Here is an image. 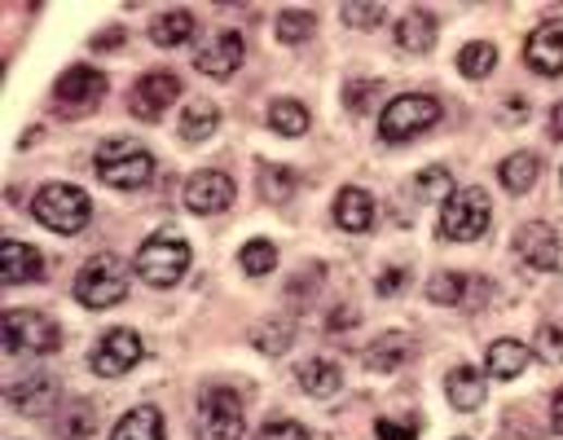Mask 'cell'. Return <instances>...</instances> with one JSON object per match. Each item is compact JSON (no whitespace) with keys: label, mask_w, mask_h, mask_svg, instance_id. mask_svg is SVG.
<instances>
[{"label":"cell","mask_w":563,"mask_h":440,"mask_svg":"<svg viewBox=\"0 0 563 440\" xmlns=\"http://www.w3.org/2000/svg\"><path fill=\"white\" fill-rule=\"evenodd\" d=\"M133 269L142 273V282L150 286H176L189 269V243L176 239V234H150L142 247H137V260Z\"/></svg>","instance_id":"obj_6"},{"label":"cell","mask_w":563,"mask_h":440,"mask_svg":"<svg viewBox=\"0 0 563 440\" xmlns=\"http://www.w3.org/2000/svg\"><path fill=\"white\" fill-rule=\"evenodd\" d=\"M5 396H10V405H19L23 414H45V410L58 401V383H53L49 375H32V379H23V383H10Z\"/></svg>","instance_id":"obj_21"},{"label":"cell","mask_w":563,"mask_h":440,"mask_svg":"<svg viewBox=\"0 0 563 440\" xmlns=\"http://www.w3.org/2000/svg\"><path fill=\"white\" fill-rule=\"evenodd\" d=\"M216 124H220V110H216L211 101H189V106L181 110V120H176V133H181L185 142H207V137L216 133Z\"/></svg>","instance_id":"obj_24"},{"label":"cell","mask_w":563,"mask_h":440,"mask_svg":"<svg viewBox=\"0 0 563 440\" xmlns=\"http://www.w3.org/2000/svg\"><path fill=\"white\" fill-rule=\"evenodd\" d=\"M194 36V14L189 10H168V14H159L155 23H150V40L159 45V49H176V45H185Z\"/></svg>","instance_id":"obj_25"},{"label":"cell","mask_w":563,"mask_h":440,"mask_svg":"<svg viewBox=\"0 0 563 440\" xmlns=\"http://www.w3.org/2000/svg\"><path fill=\"white\" fill-rule=\"evenodd\" d=\"M515 256H519L528 269L550 273V269H559V234L546 225V220H533V225H524V230L515 234Z\"/></svg>","instance_id":"obj_14"},{"label":"cell","mask_w":563,"mask_h":440,"mask_svg":"<svg viewBox=\"0 0 563 440\" xmlns=\"http://www.w3.org/2000/svg\"><path fill=\"white\" fill-rule=\"evenodd\" d=\"M260 190H265V198L282 203V198H291L295 176H291V172H282V168H273V163H265V168H260Z\"/></svg>","instance_id":"obj_34"},{"label":"cell","mask_w":563,"mask_h":440,"mask_svg":"<svg viewBox=\"0 0 563 440\" xmlns=\"http://www.w3.org/2000/svg\"><path fill=\"white\" fill-rule=\"evenodd\" d=\"M313 32H317V14H308V10H282L278 14V40L282 45H304Z\"/></svg>","instance_id":"obj_30"},{"label":"cell","mask_w":563,"mask_h":440,"mask_svg":"<svg viewBox=\"0 0 563 440\" xmlns=\"http://www.w3.org/2000/svg\"><path fill=\"white\" fill-rule=\"evenodd\" d=\"M431 124H440V101L431 93H401L383 106V115H379V137L401 146L418 133H427Z\"/></svg>","instance_id":"obj_4"},{"label":"cell","mask_w":563,"mask_h":440,"mask_svg":"<svg viewBox=\"0 0 563 440\" xmlns=\"http://www.w3.org/2000/svg\"><path fill=\"white\" fill-rule=\"evenodd\" d=\"M308 124H313L308 110H304L299 101H291V97H278V101L269 106V129L282 133V137H304Z\"/></svg>","instance_id":"obj_27"},{"label":"cell","mask_w":563,"mask_h":440,"mask_svg":"<svg viewBox=\"0 0 563 440\" xmlns=\"http://www.w3.org/2000/svg\"><path fill=\"white\" fill-rule=\"evenodd\" d=\"M379 440H418V414H405V418H379L375 423Z\"/></svg>","instance_id":"obj_36"},{"label":"cell","mask_w":563,"mask_h":440,"mask_svg":"<svg viewBox=\"0 0 563 440\" xmlns=\"http://www.w3.org/2000/svg\"><path fill=\"white\" fill-rule=\"evenodd\" d=\"M340 14H344V23H348V27H362V32H366V27H379V23L388 19V10H383V5H344Z\"/></svg>","instance_id":"obj_37"},{"label":"cell","mask_w":563,"mask_h":440,"mask_svg":"<svg viewBox=\"0 0 563 440\" xmlns=\"http://www.w3.org/2000/svg\"><path fill=\"white\" fill-rule=\"evenodd\" d=\"M110 440H163V414L155 405H137L110 427Z\"/></svg>","instance_id":"obj_22"},{"label":"cell","mask_w":563,"mask_h":440,"mask_svg":"<svg viewBox=\"0 0 563 440\" xmlns=\"http://www.w3.org/2000/svg\"><path fill=\"white\" fill-rule=\"evenodd\" d=\"M0 344H5V353H53L62 344V335L49 317L27 313V308H10L0 317Z\"/></svg>","instance_id":"obj_7"},{"label":"cell","mask_w":563,"mask_h":440,"mask_svg":"<svg viewBox=\"0 0 563 440\" xmlns=\"http://www.w3.org/2000/svg\"><path fill=\"white\" fill-rule=\"evenodd\" d=\"M198 423H203V436H207V440H243V427H247L243 396H238L234 388H211V392H203V401H198Z\"/></svg>","instance_id":"obj_8"},{"label":"cell","mask_w":563,"mask_h":440,"mask_svg":"<svg viewBox=\"0 0 563 440\" xmlns=\"http://www.w3.org/2000/svg\"><path fill=\"white\" fill-rule=\"evenodd\" d=\"M463 295H467V278L454 273V269H444L427 282V300H436V304H458Z\"/></svg>","instance_id":"obj_31"},{"label":"cell","mask_w":563,"mask_h":440,"mask_svg":"<svg viewBox=\"0 0 563 440\" xmlns=\"http://www.w3.org/2000/svg\"><path fill=\"white\" fill-rule=\"evenodd\" d=\"M45 273V256L19 239H10L0 247V282L5 286H23V282H36Z\"/></svg>","instance_id":"obj_16"},{"label":"cell","mask_w":563,"mask_h":440,"mask_svg":"<svg viewBox=\"0 0 563 440\" xmlns=\"http://www.w3.org/2000/svg\"><path fill=\"white\" fill-rule=\"evenodd\" d=\"M234 181L224 176V172H194L189 181H185V207L189 211H198V216H216V211H224L234 203Z\"/></svg>","instance_id":"obj_12"},{"label":"cell","mask_w":563,"mask_h":440,"mask_svg":"<svg viewBox=\"0 0 563 440\" xmlns=\"http://www.w3.org/2000/svg\"><path fill=\"white\" fill-rule=\"evenodd\" d=\"M115 45H124V32H120V27H110V32H97V36H93V49H115Z\"/></svg>","instance_id":"obj_42"},{"label":"cell","mask_w":563,"mask_h":440,"mask_svg":"<svg viewBox=\"0 0 563 440\" xmlns=\"http://www.w3.org/2000/svg\"><path fill=\"white\" fill-rule=\"evenodd\" d=\"M334 225L348 230V234H366L375 225V198L357 185L340 190V198H334Z\"/></svg>","instance_id":"obj_17"},{"label":"cell","mask_w":563,"mask_h":440,"mask_svg":"<svg viewBox=\"0 0 563 440\" xmlns=\"http://www.w3.org/2000/svg\"><path fill=\"white\" fill-rule=\"evenodd\" d=\"M493 66H498V49H493L489 40H472V45H463V53H458V71H463V75L485 80Z\"/></svg>","instance_id":"obj_29"},{"label":"cell","mask_w":563,"mask_h":440,"mask_svg":"<svg viewBox=\"0 0 563 440\" xmlns=\"http://www.w3.org/2000/svg\"><path fill=\"white\" fill-rule=\"evenodd\" d=\"M238 265H243L252 278H265V273H273V269H278V247H273V243H265V239H260V243H247V247H243V256H238Z\"/></svg>","instance_id":"obj_32"},{"label":"cell","mask_w":563,"mask_h":440,"mask_svg":"<svg viewBox=\"0 0 563 440\" xmlns=\"http://www.w3.org/2000/svg\"><path fill=\"white\" fill-rule=\"evenodd\" d=\"M299 388L308 396H334L344 388V370L334 366V362H304L299 366Z\"/></svg>","instance_id":"obj_26"},{"label":"cell","mask_w":563,"mask_h":440,"mask_svg":"<svg viewBox=\"0 0 563 440\" xmlns=\"http://www.w3.org/2000/svg\"><path fill=\"white\" fill-rule=\"evenodd\" d=\"M375 93H379V84H375V80H362V84H348V88H344V106L353 110V115H362V110L370 106V97H375Z\"/></svg>","instance_id":"obj_40"},{"label":"cell","mask_w":563,"mask_h":440,"mask_svg":"<svg viewBox=\"0 0 563 440\" xmlns=\"http://www.w3.org/2000/svg\"><path fill=\"white\" fill-rule=\"evenodd\" d=\"M550 427L563 436V388L554 392V405H550Z\"/></svg>","instance_id":"obj_43"},{"label":"cell","mask_w":563,"mask_h":440,"mask_svg":"<svg viewBox=\"0 0 563 440\" xmlns=\"http://www.w3.org/2000/svg\"><path fill=\"white\" fill-rule=\"evenodd\" d=\"M32 216L40 220L45 230L75 239V234H84V225H88L93 203H88V194H84L79 185L49 181V185H40V190H36V198H32Z\"/></svg>","instance_id":"obj_1"},{"label":"cell","mask_w":563,"mask_h":440,"mask_svg":"<svg viewBox=\"0 0 563 440\" xmlns=\"http://www.w3.org/2000/svg\"><path fill=\"white\" fill-rule=\"evenodd\" d=\"M142 357H146V344H142L137 330L115 326V330H106V335L97 340V349H93L88 362H93V370H97L101 379H120V375H128Z\"/></svg>","instance_id":"obj_9"},{"label":"cell","mask_w":563,"mask_h":440,"mask_svg":"<svg viewBox=\"0 0 563 440\" xmlns=\"http://www.w3.org/2000/svg\"><path fill=\"white\" fill-rule=\"evenodd\" d=\"M537 172H541V163H537V155H511V159H502V185L511 190V194H528L533 185H537Z\"/></svg>","instance_id":"obj_28"},{"label":"cell","mask_w":563,"mask_h":440,"mask_svg":"<svg viewBox=\"0 0 563 440\" xmlns=\"http://www.w3.org/2000/svg\"><path fill=\"white\" fill-rule=\"evenodd\" d=\"M537 353L546 357V362H563V335H559V326H541L537 330Z\"/></svg>","instance_id":"obj_39"},{"label":"cell","mask_w":563,"mask_h":440,"mask_svg":"<svg viewBox=\"0 0 563 440\" xmlns=\"http://www.w3.org/2000/svg\"><path fill=\"white\" fill-rule=\"evenodd\" d=\"M550 133H554L559 142H563V101H559V106L550 110Z\"/></svg>","instance_id":"obj_44"},{"label":"cell","mask_w":563,"mask_h":440,"mask_svg":"<svg viewBox=\"0 0 563 440\" xmlns=\"http://www.w3.org/2000/svg\"><path fill=\"white\" fill-rule=\"evenodd\" d=\"M128 295V265L120 256H93L75 278V300L84 308H115Z\"/></svg>","instance_id":"obj_5"},{"label":"cell","mask_w":563,"mask_h":440,"mask_svg":"<svg viewBox=\"0 0 563 440\" xmlns=\"http://www.w3.org/2000/svg\"><path fill=\"white\" fill-rule=\"evenodd\" d=\"M256 349H265V353H286V349H291V326H260Z\"/></svg>","instance_id":"obj_38"},{"label":"cell","mask_w":563,"mask_h":440,"mask_svg":"<svg viewBox=\"0 0 563 440\" xmlns=\"http://www.w3.org/2000/svg\"><path fill=\"white\" fill-rule=\"evenodd\" d=\"M559 181H563V172H559Z\"/></svg>","instance_id":"obj_45"},{"label":"cell","mask_w":563,"mask_h":440,"mask_svg":"<svg viewBox=\"0 0 563 440\" xmlns=\"http://www.w3.org/2000/svg\"><path fill=\"white\" fill-rule=\"evenodd\" d=\"M444 392H449V401H454V410L472 414V410L485 405L489 379H485L476 366H454V370H449V379H444Z\"/></svg>","instance_id":"obj_18"},{"label":"cell","mask_w":563,"mask_h":440,"mask_svg":"<svg viewBox=\"0 0 563 440\" xmlns=\"http://www.w3.org/2000/svg\"><path fill=\"white\" fill-rule=\"evenodd\" d=\"M524 62H528L537 75H563V19H550V23H541V27L528 36Z\"/></svg>","instance_id":"obj_15"},{"label":"cell","mask_w":563,"mask_h":440,"mask_svg":"<svg viewBox=\"0 0 563 440\" xmlns=\"http://www.w3.org/2000/svg\"><path fill=\"white\" fill-rule=\"evenodd\" d=\"M414 190H418L423 203H436V198L454 194V176H449V168H427V172L414 181Z\"/></svg>","instance_id":"obj_33"},{"label":"cell","mask_w":563,"mask_h":440,"mask_svg":"<svg viewBox=\"0 0 563 440\" xmlns=\"http://www.w3.org/2000/svg\"><path fill=\"white\" fill-rule=\"evenodd\" d=\"M409 357H414V344H409V335H401V330H392V335H383V340H375V344L366 349V370H379V375H388V370H401Z\"/></svg>","instance_id":"obj_23"},{"label":"cell","mask_w":563,"mask_h":440,"mask_svg":"<svg viewBox=\"0 0 563 440\" xmlns=\"http://www.w3.org/2000/svg\"><path fill=\"white\" fill-rule=\"evenodd\" d=\"M436 14L431 10H409L401 23H396V45L401 53H427L436 45Z\"/></svg>","instance_id":"obj_19"},{"label":"cell","mask_w":563,"mask_h":440,"mask_svg":"<svg viewBox=\"0 0 563 440\" xmlns=\"http://www.w3.org/2000/svg\"><path fill=\"white\" fill-rule=\"evenodd\" d=\"M256 440H313V431L304 423H295V418H269Z\"/></svg>","instance_id":"obj_35"},{"label":"cell","mask_w":563,"mask_h":440,"mask_svg":"<svg viewBox=\"0 0 563 440\" xmlns=\"http://www.w3.org/2000/svg\"><path fill=\"white\" fill-rule=\"evenodd\" d=\"M106 97V75L93 66H71L58 84H53V110L58 115H88V110Z\"/></svg>","instance_id":"obj_10"},{"label":"cell","mask_w":563,"mask_h":440,"mask_svg":"<svg viewBox=\"0 0 563 440\" xmlns=\"http://www.w3.org/2000/svg\"><path fill=\"white\" fill-rule=\"evenodd\" d=\"M97 176L110 190H142L155 176V155L133 137H115L97 150Z\"/></svg>","instance_id":"obj_2"},{"label":"cell","mask_w":563,"mask_h":440,"mask_svg":"<svg viewBox=\"0 0 563 440\" xmlns=\"http://www.w3.org/2000/svg\"><path fill=\"white\" fill-rule=\"evenodd\" d=\"M243 58H247L243 36H238V32H220L216 40H207V45L194 53V66H198L203 75H211V80H230V75L243 66Z\"/></svg>","instance_id":"obj_13"},{"label":"cell","mask_w":563,"mask_h":440,"mask_svg":"<svg viewBox=\"0 0 563 440\" xmlns=\"http://www.w3.org/2000/svg\"><path fill=\"white\" fill-rule=\"evenodd\" d=\"M401 286H405V269H401V265H396V269H388V273H379V282H375V291H379V295H396Z\"/></svg>","instance_id":"obj_41"},{"label":"cell","mask_w":563,"mask_h":440,"mask_svg":"<svg viewBox=\"0 0 563 440\" xmlns=\"http://www.w3.org/2000/svg\"><path fill=\"white\" fill-rule=\"evenodd\" d=\"M181 97V80L176 75H168V71H150V75H142L137 80V88H133V115L137 120H146V124H155V120H163V110L172 106Z\"/></svg>","instance_id":"obj_11"},{"label":"cell","mask_w":563,"mask_h":440,"mask_svg":"<svg viewBox=\"0 0 563 440\" xmlns=\"http://www.w3.org/2000/svg\"><path fill=\"white\" fill-rule=\"evenodd\" d=\"M528 362H533V353H528V344H519V340H498V344H489V353H485V375H493V379H519L524 370H528Z\"/></svg>","instance_id":"obj_20"},{"label":"cell","mask_w":563,"mask_h":440,"mask_svg":"<svg viewBox=\"0 0 563 440\" xmlns=\"http://www.w3.org/2000/svg\"><path fill=\"white\" fill-rule=\"evenodd\" d=\"M493 220V203L485 190H454L440 207V239L444 243H476Z\"/></svg>","instance_id":"obj_3"}]
</instances>
